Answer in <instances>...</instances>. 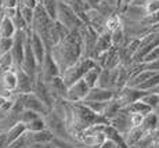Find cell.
I'll use <instances>...</instances> for the list:
<instances>
[{
	"label": "cell",
	"instance_id": "1",
	"mask_svg": "<svg viewBox=\"0 0 159 148\" xmlns=\"http://www.w3.org/2000/svg\"><path fill=\"white\" fill-rule=\"evenodd\" d=\"M50 53L53 55L54 61L60 67L61 72L68 67L73 65L83 57V38L79 29L69 30L66 38L61 40L58 44L50 49Z\"/></svg>",
	"mask_w": 159,
	"mask_h": 148
},
{
	"label": "cell",
	"instance_id": "2",
	"mask_svg": "<svg viewBox=\"0 0 159 148\" xmlns=\"http://www.w3.org/2000/svg\"><path fill=\"white\" fill-rule=\"evenodd\" d=\"M68 101V100H66ZM66 126L75 143H78L79 136L87 127L97 123H109L105 116L97 115L83 103H69L68 101V112H66Z\"/></svg>",
	"mask_w": 159,
	"mask_h": 148
},
{
	"label": "cell",
	"instance_id": "3",
	"mask_svg": "<svg viewBox=\"0 0 159 148\" xmlns=\"http://www.w3.org/2000/svg\"><path fill=\"white\" fill-rule=\"evenodd\" d=\"M94 65H96V61H94L93 58L82 57L80 60L78 61V62H75L73 65L68 67L66 69H64L62 72H61V78L64 79L65 85L69 87V86L73 85L75 82L83 79L86 71L90 69V68L94 67Z\"/></svg>",
	"mask_w": 159,
	"mask_h": 148
},
{
	"label": "cell",
	"instance_id": "4",
	"mask_svg": "<svg viewBox=\"0 0 159 148\" xmlns=\"http://www.w3.org/2000/svg\"><path fill=\"white\" fill-rule=\"evenodd\" d=\"M57 21H60V22L65 28H68L69 30H76V29L80 30L82 28L86 25V22H84V21L76 14V11L65 2H58Z\"/></svg>",
	"mask_w": 159,
	"mask_h": 148
},
{
	"label": "cell",
	"instance_id": "5",
	"mask_svg": "<svg viewBox=\"0 0 159 148\" xmlns=\"http://www.w3.org/2000/svg\"><path fill=\"white\" fill-rule=\"evenodd\" d=\"M43 118H44V123H46V129H48V130L53 133L54 138L75 143V140H73V137L71 136V133H69V130H68V126H66L65 119H62L61 116H58L56 112H53V111H50L48 113H46Z\"/></svg>",
	"mask_w": 159,
	"mask_h": 148
},
{
	"label": "cell",
	"instance_id": "6",
	"mask_svg": "<svg viewBox=\"0 0 159 148\" xmlns=\"http://www.w3.org/2000/svg\"><path fill=\"white\" fill-rule=\"evenodd\" d=\"M30 93H33L38 98H40L50 109L53 108L54 97H53V94H51L50 89H48V85L40 76V73H38V75L35 76V82H33V87H32V91H30Z\"/></svg>",
	"mask_w": 159,
	"mask_h": 148
},
{
	"label": "cell",
	"instance_id": "7",
	"mask_svg": "<svg viewBox=\"0 0 159 148\" xmlns=\"http://www.w3.org/2000/svg\"><path fill=\"white\" fill-rule=\"evenodd\" d=\"M80 32H82V38H83V57L93 58L94 50H96V43L97 39H98V33L87 24L82 28Z\"/></svg>",
	"mask_w": 159,
	"mask_h": 148
},
{
	"label": "cell",
	"instance_id": "8",
	"mask_svg": "<svg viewBox=\"0 0 159 148\" xmlns=\"http://www.w3.org/2000/svg\"><path fill=\"white\" fill-rule=\"evenodd\" d=\"M107 21H108V17H105L98 8L86 10V24L93 28L98 35H101L107 30Z\"/></svg>",
	"mask_w": 159,
	"mask_h": 148
},
{
	"label": "cell",
	"instance_id": "9",
	"mask_svg": "<svg viewBox=\"0 0 159 148\" xmlns=\"http://www.w3.org/2000/svg\"><path fill=\"white\" fill-rule=\"evenodd\" d=\"M20 95H21V100H22L25 109H30L33 112H38L42 116H44L46 113H48L51 111L40 98H38L33 93H20Z\"/></svg>",
	"mask_w": 159,
	"mask_h": 148
},
{
	"label": "cell",
	"instance_id": "10",
	"mask_svg": "<svg viewBox=\"0 0 159 148\" xmlns=\"http://www.w3.org/2000/svg\"><path fill=\"white\" fill-rule=\"evenodd\" d=\"M39 73H40V76L44 79L46 83L50 82L54 76H60L61 75V69H60V67L57 65L56 61H54V58H53V55H51L50 50H47V54H46V58H44L43 64H42L40 72Z\"/></svg>",
	"mask_w": 159,
	"mask_h": 148
},
{
	"label": "cell",
	"instance_id": "11",
	"mask_svg": "<svg viewBox=\"0 0 159 148\" xmlns=\"http://www.w3.org/2000/svg\"><path fill=\"white\" fill-rule=\"evenodd\" d=\"M90 91V87L83 79L75 82L68 87V93H66V100L69 103H80L86 98V95Z\"/></svg>",
	"mask_w": 159,
	"mask_h": 148
},
{
	"label": "cell",
	"instance_id": "12",
	"mask_svg": "<svg viewBox=\"0 0 159 148\" xmlns=\"http://www.w3.org/2000/svg\"><path fill=\"white\" fill-rule=\"evenodd\" d=\"M18 86V76H17V68H10L4 69L0 76V90L15 93Z\"/></svg>",
	"mask_w": 159,
	"mask_h": 148
},
{
	"label": "cell",
	"instance_id": "13",
	"mask_svg": "<svg viewBox=\"0 0 159 148\" xmlns=\"http://www.w3.org/2000/svg\"><path fill=\"white\" fill-rule=\"evenodd\" d=\"M17 68V76H18V86H17V93H30L33 87V82L35 78L29 75L24 68L15 67Z\"/></svg>",
	"mask_w": 159,
	"mask_h": 148
},
{
	"label": "cell",
	"instance_id": "14",
	"mask_svg": "<svg viewBox=\"0 0 159 148\" xmlns=\"http://www.w3.org/2000/svg\"><path fill=\"white\" fill-rule=\"evenodd\" d=\"M116 95V90H111V89H104V87H98V86H94L90 89L89 94L86 95L84 100H90V101H109L112 100Z\"/></svg>",
	"mask_w": 159,
	"mask_h": 148
},
{
	"label": "cell",
	"instance_id": "15",
	"mask_svg": "<svg viewBox=\"0 0 159 148\" xmlns=\"http://www.w3.org/2000/svg\"><path fill=\"white\" fill-rule=\"evenodd\" d=\"M48 85V89H50L51 94H53V97H60V98H65L66 100V93H68V86L65 85V82H64V79L60 76H54L53 79H51L50 82L47 83Z\"/></svg>",
	"mask_w": 159,
	"mask_h": 148
},
{
	"label": "cell",
	"instance_id": "16",
	"mask_svg": "<svg viewBox=\"0 0 159 148\" xmlns=\"http://www.w3.org/2000/svg\"><path fill=\"white\" fill-rule=\"evenodd\" d=\"M25 136L28 138L29 144H33V143L44 144V143H53L54 141V136L48 129H44V130H40V132H26Z\"/></svg>",
	"mask_w": 159,
	"mask_h": 148
},
{
	"label": "cell",
	"instance_id": "17",
	"mask_svg": "<svg viewBox=\"0 0 159 148\" xmlns=\"http://www.w3.org/2000/svg\"><path fill=\"white\" fill-rule=\"evenodd\" d=\"M158 126H159V116L157 115L155 111L147 113L144 116V121H143L141 127L145 133H152V132H155L158 129Z\"/></svg>",
	"mask_w": 159,
	"mask_h": 148
},
{
	"label": "cell",
	"instance_id": "18",
	"mask_svg": "<svg viewBox=\"0 0 159 148\" xmlns=\"http://www.w3.org/2000/svg\"><path fill=\"white\" fill-rule=\"evenodd\" d=\"M15 33H17V28H15L13 20L8 17H3L2 22H0V35H2V38H14Z\"/></svg>",
	"mask_w": 159,
	"mask_h": 148
},
{
	"label": "cell",
	"instance_id": "19",
	"mask_svg": "<svg viewBox=\"0 0 159 148\" xmlns=\"http://www.w3.org/2000/svg\"><path fill=\"white\" fill-rule=\"evenodd\" d=\"M101 71H102V68L100 65H97V64L94 67H91L90 69L86 71V73H84V76H83V81L87 83L90 89L97 86V81H98V78H100Z\"/></svg>",
	"mask_w": 159,
	"mask_h": 148
},
{
	"label": "cell",
	"instance_id": "20",
	"mask_svg": "<svg viewBox=\"0 0 159 148\" xmlns=\"http://www.w3.org/2000/svg\"><path fill=\"white\" fill-rule=\"evenodd\" d=\"M26 133V125L22 122H17L15 125H13L10 129L7 130V136H8V143H14L15 140L24 136Z\"/></svg>",
	"mask_w": 159,
	"mask_h": 148
},
{
	"label": "cell",
	"instance_id": "21",
	"mask_svg": "<svg viewBox=\"0 0 159 148\" xmlns=\"http://www.w3.org/2000/svg\"><path fill=\"white\" fill-rule=\"evenodd\" d=\"M125 108H127V111L131 112V113H141V115H147V113H149V112H152V111H154V108L147 105V104L143 103L141 100L136 101V103L130 104V105H127Z\"/></svg>",
	"mask_w": 159,
	"mask_h": 148
},
{
	"label": "cell",
	"instance_id": "22",
	"mask_svg": "<svg viewBox=\"0 0 159 148\" xmlns=\"http://www.w3.org/2000/svg\"><path fill=\"white\" fill-rule=\"evenodd\" d=\"M82 103L84 104L86 107H89L94 113L97 115H105V109H107V103L108 101H104V103H100V101H90V100H83Z\"/></svg>",
	"mask_w": 159,
	"mask_h": 148
},
{
	"label": "cell",
	"instance_id": "23",
	"mask_svg": "<svg viewBox=\"0 0 159 148\" xmlns=\"http://www.w3.org/2000/svg\"><path fill=\"white\" fill-rule=\"evenodd\" d=\"M40 4L44 7V10L48 13L53 20H57V7L58 0H40Z\"/></svg>",
	"mask_w": 159,
	"mask_h": 148
},
{
	"label": "cell",
	"instance_id": "24",
	"mask_svg": "<svg viewBox=\"0 0 159 148\" xmlns=\"http://www.w3.org/2000/svg\"><path fill=\"white\" fill-rule=\"evenodd\" d=\"M140 100L143 103H145L147 105H149L151 108H157L159 105V94L158 93H154V91H145V94L143 95Z\"/></svg>",
	"mask_w": 159,
	"mask_h": 148
},
{
	"label": "cell",
	"instance_id": "25",
	"mask_svg": "<svg viewBox=\"0 0 159 148\" xmlns=\"http://www.w3.org/2000/svg\"><path fill=\"white\" fill-rule=\"evenodd\" d=\"M26 125V132H40V130H44L46 129V123H44V118L43 116H39V118L33 119Z\"/></svg>",
	"mask_w": 159,
	"mask_h": 148
},
{
	"label": "cell",
	"instance_id": "26",
	"mask_svg": "<svg viewBox=\"0 0 159 148\" xmlns=\"http://www.w3.org/2000/svg\"><path fill=\"white\" fill-rule=\"evenodd\" d=\"M18 8H20V13L22 14V17L25 18V21L28 22V25L30 26L32 25L33 17H35V8H30V7H28V6L22 4V3L18 4Z\"/></svg>",
	"mask_w": 159,
	"mask_h": 148
},
{
	"label": "cell",
	"instance_id": "27",
	"mask_svg": "<svg viewBox=\"0 0 159 148\" xmlns=\"http://www.w3.org/2000/svg\"><path fill=\"white\" fill-rule=\"evenodd\" d=\"M14 67H15V62H14V58H13L11 51L0 55V68H2L3 71L10 69V68H14Z\"/></svg>",
	"mask_w": 159,
	"mask_h": 148
},
{
	"label": "cell",
	"instance_id": "28",
	"mask_svg": "<svg viewBox=\"0 0 159 148\" xmlns=\"http://www.w3.org/2000/svg\"><path fill=\"white\" fill-rule=\"evenodd\" d=\"M13 22H14L15 28H17V30H28L29 28H30L28 25V22L25 21V18L22 17V14L20 13V8H18L17 14L13 17Z\"/></svg>",
	"mask_w": 159,
	"mask_h": 148
},
{
	"label": "cell",
	"instance_id": "29",
	"mask_svg": "<svg viewBox=\"0 0 159 148\" xmlns=\"http://www.w3.org/2000/svg\"><path fill=\"white\" fill-rule=\"evenodd\" d=\"M39 116H42V115H39L38 112H33V111H30V109H24L22 112L20 113V122L28 123L30 121H33V119L39 118Z\"/></svg>",
	"mask_w": 159,
	"mask_h": 148
},
{
	"label": "cell",
	"instance_id": "30",
	"mask_svg": "<svg viewBox=\"0 0 159 148\" xmlns=\"http://www.w3.org/2000/svg\"><path fill=\"white\" fill-rule=\"evenodd\" d=\"M13 44H14V38H2V40H0V55L11 51Z\"/></svg>",
	"mask_w": 159,
	"mask_h": 148
},
{
	"label": "cell",
	"instance_id": "31",
	"mask_svg": "<svg viewBox=\"0 0 159 148\" xmlns=\"http://www.w3.org/2000/svg\"><path fill=\"white\" fill-rule=\"evenodd\" d=\"M144 116L141 113H131L130 112V123L131 127H140L143 125V121H144Z\"/></svg>",
	"mask_w": 159,
	"mask_h": 148
},
{
	"label": "cell",
	"instance_id": "32",
	"mask_svg": "<svg viewBox=\"0 0 159 148\" xmlns=\"http://www.w3.org/2000/svg\"><path fill=\"white\" fill-rule=\"evenodd\" d=\"M10 143H8V136L7 130H2L0 132V148H8Z\"/></svg>",
	"mask_w": 159,
	"mask_h": 148
},
{
	"label": "cell",
	"instance_id": "33",
	"mask_svg": "<svg viewBox=\"0 0 159 148\" xmlns=\"http://www.w3.org/2000/svg\"><path fill=\"white\" fill-rule=\"evenodd\" d=\"M147 8V13H155V11H159V0H152V2H149L148 4L145 6Z\"/></svg>",
	"mask_w": 159,
	"mask_h": 148
},
{
	"label": "cell",
	"instance_id": "34",
	"mask_svg": "<svg viewBox=\"0 0 159 148\" xmlns=\"http://www.w3.org/2000/svg\"><path fill=\"white\" fill-rule=\"evenodd\" d=\"M100 148H122V147L119 146L118 143H115V141H112V140H107L105 143H104Z\"/></svg>",
	"mask_w": 159,
	"mask_h": 148
},
{
	"label": "cell",
	"instance_id": "35",
	"mask_svg": "<svg viewBox=\"0 0 159 148\" xmlns=\"http://www.w3.org/2000/svg\"><path fill=\"white\" fill-rule=\"evenodd\" d=\"M21 3L25 4V6H28V7H30V8H36L38 4L40 3V0H22Z\"/></svg>",
	"mask_w": 159,
	"mask_h": 148
},
{
	"label": "cell",
	"instance_id": "36",
	"mask_svg": "<svg viewBox=\"0 0 159 148\" xmlns=\"http://www.w3.org/2000/svg\"><path fill=\"white\" fill-rule=\"evenodd\" d=\"M131 2H133V0H123V4H122V8H120V11H123L125 8L127 7V6H129V4H131ZM120 11H119V13H120Z\"/></svg>",
	"mask_w": 159,
	"mask_h": 148
},
{
	"label": "cell",
	"instance_id": "37",
	"mask_svg": "<svg viewBox=\"0 0 159 148\" xmlns=\"http://www.w3.org/2000/svg\"><path fill=\"white\" fill-rule=\"evenodd\" d=\"M115 4H116V8H118L119 11H120L122 4H123V0H115Z\"/></svg>",
	"mask_w": 159,
	"mask_h": 148
},
{
	"label": "cell",
	"instance_id": "38",
	"mask_svg": "<svg viewBox=\"0 0 159 148\" xmlns=\"http://www.w3.org/2000/svg\"><path fill=\"white\" fill-rule=\"evenodd\" d=\"M3 17H4V14H3V7H2V6H0V22H2Z\"/></svg>",
	"mask_w": 159,
	"mask_h": 148
},
{
	"label": "cell",
	"instance_id": "39",
	"mask_svg": "<svg viewBox=\"0 0 159 148\" xmlns=\"http://www.w3.org/2000/svg\"><path fill=\"white\" fill-rule=\"evenodd\" d=\"M154 111H155V112H157V115L159 116V105H158L157 108H155V109H154Z\"/></svg>",
	"mask_w": 159,
	"mask_h": 148
},
{
	"label": "cell",
	"instance_id": "40",
	"mask_svg": "<svg viewBox=\"0 0 159 148\" xmlns=\"http://www.w3.org/2000/svg\"><path fill=\"white\" fill-rule=\"evenodd\" d=\"M58 2H65V3H66V2H68V0H58Z\"/></svg>",
	"mask_w": 159,
	"mask_h": 148
},
{
	"label": "cell",
	"instance_id": "41",
	"mask_svg": "<svg viewBox=\"0 0 159 148\" xmlns=\"http://www.w3.org/2000/svg\"><path fill=\"white\" fill-rule=\"evenodd\" d=\"M2 72H3V69H2V68H0V76H2Z\"/></svg>",
	"mask_w": 159,
	"mask_h": 148
},
{
	"label": "cell",
	"instance_id": "42",
	"mask_svg": "<svg viewBox=\"0 0 159 148\" xmlns=\"http://www.w3.org/2000/svg\"><path fill=\"white\" fill-rule=\"evenodd\" d=\"M0 40H2V35H0Z\"/></svg>",
	"mask_w": 159,
	"mask_h": 148
},
{
	"label": "cell",
	"instance_id": "43",
	"mask_svg": "<svg viewBox=\"0 0 159 148\" xmlns=\"http://www.w3.org/2000/svg\"><path fill=\"white\" fill-rule=\"evenodd\" d=\"M0 132H2V130H0Z\"/></svg>",
	"mask_w": 159,
	"mask_h": 148
}]
</instances>
